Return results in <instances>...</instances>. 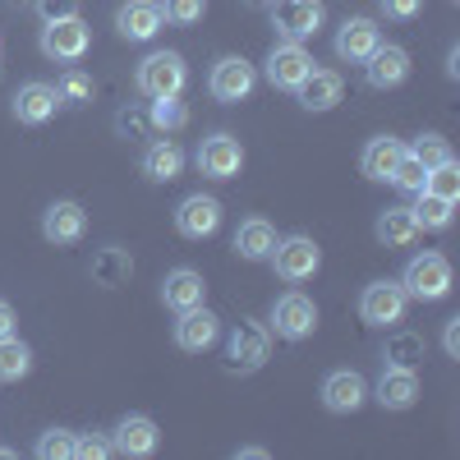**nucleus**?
<instances>
[{
  "instance_id": "obj_43",
  "label": "nucleus",
  "mask_w": 460,
  "mask_h": 460,
  "mask_svg": "<svg viewBox=\"0 0 460 460\" xmlns=\"http://www.w3.org/2000/svg\"><path fill=\"white\" fill-rule=\"evenodd\" d=\"M14 323H19V318H14V309H10L5 299H0V341H5V336H14Z\"/></svg>"
},
{
  "instance_id": "obj_18",
  "label": "nucleus",
  "mask_w": 460,
  "mask_h": 460,
  "mask_svg": "<svg viewBox=\"0 0 460 460\" xmlns=\"http://www.w3.org/2000/svg\"><path fill=\"white\" fill-rule=\"evenodd\" d=\"M382 42V28L368 19V14H355V19H345L336 28V56L341 60H350V65H364Z\"/></svg>"
},
{
  "instance_id": "obj_28",
  "label": "nucleus",
  "mask_w": 460,
  "mask_h": 460,
  "mask_svg": "<svg viewBox=\"0 0 460 460\" xmlns=\"http://www.w3.org/2000/svg\"><path fill=\"white\" fill-rule=\"evenodd\" d=\"M451 208H456L451 199H438V194H429V189H419V203H414L410 212H414V226H419V230H447V226L456 221Z\"/></svg>"
},
{
  "instance_id": "obj_11",
  "label": "nucleus",
  "mask_w": 460,
  "mask_h": 460,
  "mask_svg": "<svg viewBox=\"0 0 460 460\" xmlns=\"http://www.w3.org/2000/svg\"><path fill=\"white\" fill-rule=\"evenodd\" d=\"M162 447V433L147 414H125L120 424L111 429V451L115 456H129V460H147L152 451Z\"/></svg>"
},
{
  "instance_id": "obj_26",
  "label": "nucleus",
  "mask_w": 460,
  "mask_h": 460,
  "mask_svg": "<svg viewBox=\"0 0 460 460\" xmlns=\"http://www.w3.org/2000/svg\"><path fill=\"white\" fill-rule=\"evenodd\" d=\"M401 157H405V143H401V138H392V134H377V138H368V147H364L359 171H364L368 180H377V184H387Z\"/></svg>"
},
{
  "instance_id": "obj_12",
  "label": "nucleus",
  "mask_w": 460,
  "mask_h": 460,
  "mask_svg": "<svg viewBox=\"0 0 460 460\" xmlns=\"http://www.w3.org/2000/svg\"><path fill=\"white\" fill-rule=\"evenodd\" d=\"M88 47H93V32H88V23H84V19L42 23V51H47L51 60L74 65V60H84V56H88Z\"/></svg>"
},
{
  "instance_id": "obj_25",
  "label": "nucleus",
  "mask_w": 460,
  "mask_h": 460,
  "mask_svg": "<svg viewBox=\"0 0 460 460\" xmlns=\"http://www.w3.org/2000/svg\"><path fill=\"white\" fill-rule=\"evenodd\" d=\"M277 226L272 221H262V217H249V221H240V230H235V253L244 258V262H267L272 258V249H277Z\"/></svg>"
},
{
  "instance_id": "obj_30",
  "label": "nucleus",
  "mask_w": 460,
  "mask_h": 460,
  "mask_svg": "<svg viewBox=\"0 0 460 460\" xmlns=\"http://www.w3.org/2000/svg\"><path fill=\"white\" fill-rule=\"evenodd\" d=\"M147 125L157 129V134H175V129L189 125V111H184L180 97H152L147 102Z\"/></svg>"
},
{
  "instance_id": "obj_1",
  "label": "nucleus",
  "mask_w": 460,
  "mask_h": 460,
  "mask_svg": "<svg viewBox=\"0 0 460 460\" xmlns=\"http://www.w3.org/2000/svg\"><path fill=\"white\" fill-rule=\"evenodd\" d=\"M401 290L410 299H424V304H438L451 295V262L442 253H414L401 272Z\"/></svg>"
},
{
  "instance_id": "obj_46",
  "label": "nucleus",
  "mask_w": 460,
  "mask_h": 460,
  "mask_svg": "<svg viewBox=\"0 0 460 460\" xmlns=\"http://www.w3.org/2000/svg\"><path fill=\"white\" fill-rule=\"evenodd\" d=\"M249 5H272V0H249Z\"/></svg>"
},
{
  "instance_id": "obj_20",
  "label": "nucleus",
  "mask_w": 460,
  "mask_h": 460,
  "mask_svg": "<svg viewBox=\"0 0 460 460\" xmlns=\"http://www.w3.org/2000/svg\"><path fill=\"white\" fill-rule=\"evenodd\" d=\"M60 111V97H56V84H42V79H32V84H19L14 93V120L19 125H47L51 115Z\"/></svg>"
},
{
  "instance_id": "obj_7",
  "label": "nucleus",
  "mask_w": 460,
  "mask_h": 460,
  "mask_svg": "<svg viewBox=\"0 0 460 460\" xmlns=\"http://www.w3.org/2000/svg\"><path fill=\"white\" fill-rule=\"evenodd\" d=\"M253 84H258V69H253L244 56H221V60L212 65V74H208V93H212L221 106L244 102V97L253 93Z\"/></svg>"
},
{
  "instance_id": "obj_2",
  "label": "nucleus",
  "mask_w": 460,
  "mask_h": 460,
  "mask_svg": "<svg viewBox=\"0 0 460 460\" xmlns=\"http://www.w3.org/2000/svg\"><path fill=\"white\" fill-rule=\"evenodd\" d=\"M272 272L281 277V281H290V286H299V281H314L318 277V267H323V249H318V240H309V235H286V240H277V249H272Z\"/></svg>"
},
{
  "instance_id": "obj_10",
  "label": "nucleus",
  "mask_w": 460,
  "mask_h": 460,
  "mask_svg": "<svg viewBox=\"0 0 460 460\" xmlns=\"http://www.w3.org/2000/svg\"><path fill=\"white\" fill-rule=\"evenodd\" d=\"M199 171L208 180H235L244 171V147L235 134H208L199 143Z\"/></svg>"
},
{
  "instance_id": "obj_42",
  "label": "nucleus",
  "mask_w": 460,
  "mask_h": 460,
  "mask_svg": "<svg viewBox=\"0 0 460 460\" xmlns=\"http://www.w3.org/2000/svg\"><path fill=\"white\" fill-rule=\"evenodd\" d=\"M442 345H447V355H451V359L460 355V318H447V332H442Z\"/></svg>"
},
{
  "instance_id": "obj_38",
  "label": "nucleus",
  "mask_w": 460,
  "mask_h": 460,
  "mask_svg": "<svg viewBox=\"0 0 460 460\" xmlns=\"http://www.w3.org/2000/svg\"><path fill=\"white\" fill-rule=\"evenodd\" d=\"M162 14H166V23H180V28H189V23H199V19L208 14V0H166V5H162Z\"/></svg>"
},
{
  "instance_id": "obj_27",
  "label": "nucleus",
  "mask_w": 460,
  "mask_h": 460,
  "mask_svg": "<svg viewBox=\"0 0 460 460\" xmlns=\"http://www.w3.org/2000/svg\"><path fill=\"white\" fill-rule=\"evenodd\" d=\"M373 235H377V244H387V249H405V244H414V240H419L414 212H410V208H387V212H377Z\"/></svg>"
},
{
  "instance_id": "obj_9",
  "label": "nucleus",
  "mask_w": 460,
  "mask_h": 460,
  "mask_svg": "<svg viewBox=\"0 0 460 460\" xmlns=\"http://www.w3.org/2000/svg\"><path fill=\"white\" fill-rule=\"evenodd\" d=\"M309 69H314V56L304 51V42H277L272 51H267V84L281 88V93H295L304 79H309Z\"/></svg>"
},
{
  "instance_id": "obj_5",
  "label": "nucleus",
  "mask_w": 460,
  "mask_h": 460,
  "mask_svg": "<svg viewBox=\"0 0 460 460\" xmlns=\"http://www.w3.org/2000/svg\"><path fill=\"white\" fill-rule=\"evenodd\" d=\"M314 327H318V304L304 295V290H286L277 304H272V332L281 336V341H309L314 336Z\"/></svg>"
},
{
  "instance_id": "obj_29",
  "label": "nucleus",
  "mask_w": 460,
  "mask_h": 460,
  "mask_svg": "<svg viewBox=\"0 0 460 460\" xmlns=\"http://www.w3.org/2000/svg\"><path fill=\"white\" fill-rule=\"evenodd\" d=\"M129 272H134V262L125 249H97L93 253V281L97 286H120Z\"/></svg>"
},
{
  "instance_id": "obj_17",
  "label": "nucleus",
  "mask_w": 460,
  "mask_h": 460,
  "mask_svg": "<svg viewBox=\"0 0 460 460\" xmlns=\"http://www.w3.org/2000/svg\"><path fill=\"white\" fill-rule=\"evenodd\" d=\"M364 401H368V382L355 368H336L323 377V405L332 414H355V410H364Z\"/></svg>"
},
{
  "instance_id": "obj_19",
  "label": "nucleus",
  "mask_w": 460,
  "mask_h": 460,
  "mask_svg": "<svg viewBox=\"0 0 460 460\" xmlns=\"http://www.w3.org/2000/svg\"><path fill=\"white\" fill-rule=\"evenodd\" d=\"M42 235L51 244H79L88 235V212L74 203V199H60L42 212Z\"/></svg>"
},
{
  "instance_id": "obj_24",
  "label": "nucleus",
  "mask_w": 460,
  "mask_h": 460,
  "mask_svg": "<svg viewBox=\"0 0 460 460\" xmlns=\"http://www.w3.org/2000/svg\"><path fill=\"white\" fill-rule=\"evenodd\" d=\"M341 93H345V84H341V74H336V69H309V79L295 88L299 106H304V111H314V115L332 111V106L341 102Z\"/></svg>"
},
{
  "instance_id": "obj_13",
  "label": "nucleus",
  "mask_w": 460,
  "mask_h": 460,
  "mask_svg": "<svg viewBox=\"0 0 460 460\" xmlns=\"http://www.w3.org/2000/svg\"><path fill=\"white\" fill-rule=\"evenodd\" d=\"M175 230L184 240H208L221 230V203L212 194H189L175 208Z\"/></svg>"
},
{
  "instance_id": "obj_36",
  "label": "nucleus",
  "mask_w": 460,
  "mask_h": 460,
  "mask_svg": "<svg viewBox=\"0 0 460 460\" xmlns=\"http://www.w3.org/2000/svg\"><path fill=\"white\" fill-rule=\"evenodd\" d=\"M32 451L42 460H69L74 456V429H47L42 438H37Z\"/></svg>"
},
{
  "instance_id": "obj_8",
  "label": "nucleus",
  "mask_w": 460,
  "mask_h": 460,
  "mask_svg": "<svg viewBox=\"0 0 460 460\" xmlns=\"http://www.w3.org/2000/svg\"><path fill=\"white\" fill-rule=\"evenodd\" d=\"M323 19H327L323 0H272V28L286 42H309L323 28Z\"/></svg>"
},
{
  "instance_id": "obj_32",
  "label": "nucleus",
  "mask_w": 460,
  "mask_h": 460,
  "mask_svg": "<svg viewBox=\"0 0 460 460\" xmlns=\"http://www.w3.org/2000/svg\"><path fill=\"white\" fill-rule=\"evenodd\" d=\"M56 97H60V106H74V111H79V106L93 102V79H88L84 69L69 65V69L60 74V84H56Z\"/></svg>"
},
{
  "instance_id": "obj_14",
  "label": "nucleus",
  "mask_w": 460,
  "mask_h": 460,
  "mask_svg": "<svg viewBox=\"0 0 460 460\" xmlns=\"http://www.w3.org/2000/svg\"><path fill=\"white\" fill-rule=\"evenodd\" d=\"M166 28V14L157 0H125L120 10H115V32L125 37V42H152Z\"/></svg>"
},
{
  "instance_id": "obj_3",
  "label": "nucleus",
  "mask_w": 460,
  "mask_h": 460,
  "mask_svg": "<svg viewBox=\"0 0 460 460\" xmlns=\"http://www.w3.org/2000/svg\"><path fill=\"white\" fill-rule=\"evenodd\" d=\"M189 84V69H184V56L180 51H152L143 65H138V93L152 102V97H180Z\"/></svg>"
},
{
  "instance_id": "obj_44",
  "label": "nucleus",
  "mask_w": 460,
  "mask_h": 460,
  "mask_svg": "<svg viewBox=\"0 0 460 460\" xmlns=\"http://www.w3.org/2000/svg\"><path fill=\"white\" fill-rule=\"evenodd\" d=\"M456 74H460V51L451 47V56H447V79H456Z\"/></svg>"
},
{
  "instance_id": "obj_41",
  "label": "nucleus",
  "mask_w": 460,
  "mask_h": 460,
  "mask_svg": "<svg viewBox=\"0 0 460 460\" xmlns=\"http://www.w3.org/2000/svg\"><path fill=\"white\" fill-rule=\"evenodd\" d=\"M377 5H382V14L396 19V23H410V19L424 14V0H377Z\"/></svg>"
},
{
  "instance_id": "obj_45",
  "label": "nucleus",
  "mask_w": 460,
  "mask_h": 460,
  "mask_svg": "<svg viewBox=\"0 0 460 460\" xmlns=\"http://www.w3.org/2000/svg\"><path fill=\"white\" fill-rule=\"evenodd\" d=\"M235 456H244V460H262V456H267V451H262V447H240V451H235Z\"/></svg>"
},
{
  "instance_id": "obj_15",
  "label": "nucleus",
  "mask_w": 460,
  "mask_h": 460,
  "mask_svg": "<svg viewBox=\"0 0 460 460\" xmlns=\"http://www.w3.org/2000/svg\"><path fill=\"white\" fill-rule=\"evenodd\" d=\"M364 79L368 88L387 93V88H401L410 79V51L396 47V42H377V51L364 60Z\"/></svg>"
},
{
  "instance_id": "obj_16",
  "label": "nucleus",
  "mask_w": 460,
  "mask_h": 460,
  "mask_svg": "<svg viewBox=\"0 0 460 460\" xmlns=\"http://www.w3.org/2000/svg\"><path fill=\"white\" fill-rule=\"evenodd\" d=\"M217 336H221V318L212 314V309H184L180 318H175V345L184 355H203V350H212L217 345Z\"/></svg>"
},
{
  "instance_id": "obj_37",
  "label": "nucleus",
  "mask_w": 460,
  "mask_h": 460,
  "mask_svg": "<svg viewBox=\"0 0 460 460\" xmlns=\"http://www.w3.org/2000/svg\"><path fill=\"white\" fill-rule=\"evenodd\" d=\"M410 152H414V157L424 162L429 171H433V166H442V162H451V143H447L442 134H419Z\"/></svg>"
},
{
  "instance_id": "obj_35",
  "label": "nucleus",
  "mask_w": 460,
  "mask_h": 460,
  "mask_svg": "<svg viewBox=\"0 0 460 460\" xmlns=\"http://www.w3.org/2000/svg\"><path fill=\"white\" fill-rule=\"evenodd\" d=\"M424 180H429V166L414 157V152L405 147V157L396 162V171H392V184L396 189H405V194H419V189H424Z\"/></svg>"
},
{
  "instance_id": "obj_40",
  "label": "nucleus",
  "mask_w": 460,
  "mask_h": 460,
  "mask_svg": "<svg viewBox=\"0 0 460 460\" xmlns=\"http://www.w3.org/2000/svg\"><path fill=\"white\" fill-rule=\"evenodd\" d=\"M74 456L79 460H106L115 451H111V438H102V433H74Z\"/></svg>"
},
{
  "instance_id": "obj_6",
  "label": "nucleus",
  "mask_w": 460,
  "mask_h": 460,
  "mask_svg": "<svg viewBox=\"0 0 460 460\" xmlns=\"http://www.w3.org/2000/svg\"><path fill=\"white\" fill-rule=\"evenodd\" d=\"M272 355V332H262L258 323H235L226 341V368L230 373H258Z\"/></svg>"
},
{
  "instance_id": "obj_22",
  "label": "nucleus",
  "mask_w": 460,
  "mask_h": 460,
  "mask_svg": "<svg viewBox=\"0 0 460 460\" xmlns=\"http://www.w3.org/2000/svg\"><path fill=\"white\" fill-rule=\"evenodd\" d=\"M203 299H208L203 272H194V267H175V272H166V281H162V304L166 309L184 314V309H199Z\"/></svg>"
},
{
  "instance_id": "obj_4",
  "label": "nucleus",
  "mask_w": 460,
  "mask_h": 460,
  "mask_svg": "<svg viewBox=\"0 0 460 460\" xmlns=\"http://www.w3.org/2000/svg\"><path fill=\"white\" fill-rule=\"evenodd\" d=\"M405 309H410V295L401 290V281H368L364 295H359V318L368 327H401L405 323Z\"/></svg>"
},
{
  "instance_id": "obj_39",
  "label": "nucleus",
  "mask_w": 460,
  "mask_h": 460,
  "mask_svg": "<svg viewBox=\"0 0 460 460\" xmlns=\"http://www.w3.org/2000/svg\"><path fill=\"white\" fill-rule=\"evenodd\" d=\"M32 14L42 23H65V19H79V0H32Z\"/></svg>"
},
{
  "instance_id": "obj_33",
  "label": "nucleus",
  "mask_w": 460,
  "mask_h": 460,
  "mask_svg": "<svg viewBox=\"0 0 460 460\" xmlns=\"http://www.w3.org/2000/svg\"><path fill=\"white\" fill-rule=\"evenodd\" d=\"M424 359V341L414 332H401L396 341H387V350H382V364H396V368H414Z\"/></svg>"
},
{
  "instance_id": "obj_23",
  "label": "nucleus",
  "mask_w": 460,
  "mask_h": 460,
  "mask_svg": "<svg viewBox=\"0 0 460 460\" xmlns=\"http://www.w3.org/2000/svg\"><path fill=\"white\" fill-rule=\"evenodd\" d=\"M143 175L152 180V184H171V180H180V171H184V147L175 143V138H152L147 147H143Z\"/></svg>"
},
{
  "instance_id": "obj_34",
  "label": "nucleus",
  "mask_w": 460,
  "mask_h": 460,
  "mask_svg": "<svg viewBox=\"0 0 460 460\" xmlns=\"http://www.w3.org/2000/svg\"><path fill=\"white\" fill-rule=\"evenodd\" d=\"M424 189L429 194H438V199H460V166H456V157L451 162H442V166H433L429 171V180H424Z\"/></svg>"
},
{
  "instance_id": "obj_31",
  "label": "nucleus",
  "mask_w": 460,
  "mask_h": 460,
  "mask_svg": "<svg viewBox=\"0 0 460 460\" xmlns=\"http://www.w3.org/2000/svg\"><path fill=\"white\" fill-rule=\"evenodd\" d=\"M28 373H32V350L19 336H5L0 341V382H23Z\"/></svg>"
},
{
  "instance_id": "obj_21",
  "label": "nucleus",
  "mask_w": 460,
  "mask_h": 460,
  "mask_svg": "<svg viewBox=\"0 0 460 460\" xmlns=\"http://www.w3.org/2000/svg\"><path fill=\"white\" fill-rule=\"evenodd\" d=\"M373 401H377L382 410H392V414L410 410V405L419 401V373L387 364V368H382V377H377V387H373Z\"/></svg>"
}]
</instances>
